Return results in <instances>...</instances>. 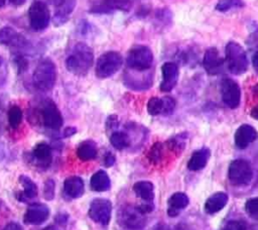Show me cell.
Wrapping results in <instances>:
<instances>
[{
  "mask_svg": "<svg viewBox=\"0 0 258 230\" xmlns=\"http://www.w3.org/2000/svg\"><path fill=\"white\" fill-rule=\"evenodd\" d=\"M247 45L250 49H257L258 50V25L256 24L252 31L250 32L248 39H247Z\"/></svg>",
  "mask_w": 258,
  "mask_h": 230,
  "instance_id": "74e56055",
  "label": "cell"
},
{
  "mask_svg": "<svg viewBox=\"0 0 258 230\" xmlns=\"http://www.w3.org/2000/svg\"><path fill=\"white\" fill-rule=\"evenodd\" d=\"M225 62L228 70L234 75H242L248 69V58L245 49L236 41H229L225 48Z\"/></svg>",
  "mask_w": 258,
  "mask_h": 230,
  "instance_id": "3957f363",
  "label": "cell"
},
{
  "mask_svg": "<svg viewBox=\"0 0 258 230\" xmlns=\"http://www.w3.org/2000/svg\"><path fill=\"white\" fill-rule=\"evenodd\" d=\"M49 217V209L46 205L41 203L30 204L24 214L23 221L29 225H40Z\"/></svg>",
  "mask_w": 258,
  "mask_h": 230,
  "instance_id": "4fadbf2b",
  "label": "cell"
},
{
  "mask_svg": "<svg viewBox=\"0 0 258 230\" xmlns=\"http://www.w3.org/2000/svg\"><path fill=\"white\" fill-rule=\"evenodd\" d=\"M252 65L254 70L256 71V73L258 74V50L253 54L252 56Z\"/></svg>",
  "mask_w": 258,
  "mask_h": 230,
  "instance_id": "f6af8a7d",
  "label": "cell"
},
{
  "mask_svg": "<svg viewBox=\"0 0 258 230\" xmlns=\"http://www.w3.org/2000/svg\"><path fill=\"white\" fill-rule=\"evenodd\" d=\"M221 95L224 104L231 108L236 109L240 105L241 90L237 82L230 78H224L221 82Z\"/></svg>",
  "mask_w": 258,
  "mask_h": 230,
  "instance_id": "8fae6325",
  "label": "cell"
},
{
  "mask_svg": "<svg viewBox=\"0 0 258 230\" xmlns=\"http://www.w3.org/2000/svg\"><path fill=\"white\" fill-rule=\"evenodd\" d=\"M77 156L83 160V161H88L96 158L98 154V147L95 141L93 140H85L82 141L77 149H76Z\"/></svg>",
  "mask_w": 258,
  "mask_h": 230,
  "instance_id": "cb8c5ba5",
  "label": "cell"
},
{
  "mask_svg": "<svg viewBox=\"0 0 258 230\" xmlns=\"http://www.w3.org/2000/svg\"><path fill=\"white\" fill-rule=\"evenodd\" d=\"M76 132H77V128L73 127V126H70V127H67L63 130V136L64 137H70V136L74 135Z\"/></svg>",
  "mask_w": 258,
  "mask_h": 230,
  "instance_id": "7bdbcfd3",
  "label": "cell"
},
{
  "mask_svg": "<svg viewBox=\"0 0 258 230\" xmlns=\"http://www.w3.org/2000/svg\"><path fill=\"white\" fill-rule=\"evenodd\" d=\"M54 189H55L54 181L51 179L46 180V182L43 185V196L46 200L49 201L54 198Z\"/></svg>",
  "mask_w": 258,
  "mask_h": 230,
  "instance_id": "e575fe53",
  "label": "cell"
},
{
  "mask_svg": "<svg viewBox=\"0 0 258 230\" xmlns=\"http://www.w3.org/2000/svg\"><path fill=\"white\" fill-rule=\"evenodd\" d=\"M228 203V195L224 192H218L210 196L205 203V211L208 214H215L221 211Z\"/></svg>",
  "mask_w": 258,
  "mask_h": 230,
  "instance_id": "7402d4cb",
  "label": "cell"
},
{
  "mask_svg": "<svg viewBox=\"0 0 258 230\" xmlns=\"http://www.w3.org/2000/svg\"><path fill=\"white\" fill-rule=\"evenodd\" d=\"M175 230H195L191 226L185 223H179L175 226Z\"/></svg>",
  "mask_w": 258,
  "mask_h": 230,
  "instance_id": "ee69618b",
  "label": "cell"
},
{
  "mask_svg": "<svg viewBox=\"0 0 258 230\" xmlns=\"http://www.w3.org/2000/svg\"><path fill=\"white\" fill-rule=\"evenodd\" d=\"M7 117H8V123L10 127L15 129L20 125L22 121V110L20 109V107L13 105L9 108Z\"/></svg>",
  "mask_w": 258,
  "mask_h": 230,
  "instance_id": "f1b7e54d",
  "label": "cell"
},
{
  "mask_svg": "<svg viewBox=\"0 0 258 230\" xmlns=\"http://www.w3.org/2000/svg\"><path fill=\"white\" fill-rule=\"evenodd\" d=\"M162 81L160 83V91L170 92L176 85L178 80V67L173 62H165L161 66Z\"/></svg>",
  "mask_w": 258,
  "mask_h": 230,
  "instance_id": "9a60e30c",
  "label": "cell"
},
{
  "mask_svg": "<svg viewBox=\"0 0 258 230\" xmlns=\"http://www.w3.org/2000/svg\"><path fill=\"white\" fill-rule=\"evenodd\" d=\"M110 142L114 148L122 150L130 145L131 139L129 135L123 131H114L110 135Z\"/></svg>",
  "mask_w": 258,
  "mask_h": 230,
  "instance_id": "4316f807",
  "label": "cell"
},
{
  "mask_svg": "<svg viewBox=\"0 0 258 230\" xmlns=\"http://www.w3.org/2000/svg\"><path fill=\"white\" fill-rule=\"evenodd\" d=\"M19 184L23 188L22 192L17 196V199L19 201L27 202V201L34 199L37 196V194H38L37 186L29 177H27L25 175H21L19 177Z\"/></svg>",
  "mask_w": 258,
  "mask_h": 230,
  "instance_id": "44dd1931",
  "label": "cell"
},
{
  "mask_svg": "<svg viewBox=\"0 0 258 230\" xmlns=\"http://www.w3.org/2000/svg\"><path fill=\"white\" fill-rule=\"evenodd\" d=\"M123 64L120 52L115 50L106 51L99 56L96 63V75L100 79H107L116 74Z\"/></svg>",
  "mask_w": 258,
  "mask_h": 230,
  "instance_id": "8992f818",
  "label": "cell"
},
{
  "mask_svg": "<svg viewBox=\"0 0 258 230\" xmlns=\"http://www.w3.org/2000/svg\"><path fill=\"white\" fill-rule=\"evenodd\" d=\"M210 155H211L210 149L206 147L196 150L191 154L189 160L187 161V168L192 171H197L204 168L209 160Z\"/></svg>",
  "mask_w": 258,
  "mask_h": 230,
  "instance_id": "603a6c76",
  "label": "cell"
},
{
  "mask_svg": "<svg viewBox=\"0 0 258 230\" xmlns=\"http://www.w3.org/2000/svg\"><path fill=\"white\" fill-rule=\"evenodd\" d=\"M153 63V53L152 50L142 44L134 45L132 46L126 58V64L127 66L138 72H144L151 68Z\"/></svg>",
  "mask_w": 258,
  "mask_h": 230,
  "instance_id": "5b68a950",
  "label": "cell"
},
{
  "mask_svg": "<svg viewBox=\"0 0 258 230\" xmlns=\"http://www.w3.org/2000/svg\"><path fill=\"white\" fill-rule=\"evenodd\" d=\"M5 3H6V0H0V8L3 7L5 5Z\"/></svg>",
  "mask_w": 258,
  "mask_h": 230,
  "instance_id": "f907efd6",
  "label": "cell"
},
{
  "mask_svg": "<svg viewBox=\"0 0 258 230\" xmlns=\"http://www.w3.org/2000/svg\"><path fill=\"white\" fill-rule=\"evenodd\" d=\"M163 101V111L162 115H170L175 108V100L170 96L162 97Z\"/></svg>",
  "mask_w": 258,
  "mask_h": 230,
  "instance_id": "d590c367",
  "label": "cell"
},
{
  "mask_svg": "<svg viewBox=\"0 0 258 230\" xmlns=\"http://www.w3.org/2000/svg\"><path fill=\"white\" fill-rule=\"evenodd\" d=\"M32 158L36 165L41 167H47L52 160L51 147L45 142L37 143L32 149Z\"/></svg>",
  "mask_w": 258,
  "mask_h": 230,
  "instance_id": "e0dca14e",
  "label": "cell"
},
{
  "mask_svg": "<svg viewBox=\"0 0 258 230\" xmlns=\"http://www.w3.org/2000/svg\"><path fill=\"white\" fill-rule=\"evenodd\" d=\"M2 230H23V228L21 227L20 224L16 222H10Z\"/></svg>",
  "mask_w": 258,
  "mask_h": 230,
  "instance_id": "b9f144b4",
  "label": "cell"
},
{
  "mask_svg": "<svg viewBox=\"0 0 258 230\" xmlns=\"http://www.w3.org/2000/svg\"><path fill=\"white\" fill-rule=\"evenodd\" d=\"M26 0H9V2L13 5H16V6H19V5H22L25 3Z\"/></svg>",
  "mask_w": 258,
  "mask_h": 230,
  "instance_id": "c3c4849f",
  "label": "cell"
},
{
  "mask_svg": "<svg viewBox=\"0 0 258 230\" xmlns=\"http://www.w3.org/2000/svg\"><path fill=\"white\" fill-rule=\"evenodd\" d=\"M28 18L33 30L40 31L45 29L50 21V12L47 5L39 0L34 1L28 9Z\"/></svg>",
  "mask_w": 258,
  "mask_h": 230,
  "instance_id": "9c48e42d",
  "label": "cell"
},
{
  "mask_svg": "<svg viewBox=\"0 0 258 230\" xmlns=\"http://www.w3.org/2000/svg\"><path fill=\"white\" fill-rule=\"evenodd\" d=\"M250 115H251V117H252V118H254V119L258 120V104H257V105H255V106L251 109V111H250Z\"/></svg>",
  "mask_w": 258,
  "mask_h": 230,
  "instance_id": "bcb514c9",
  "label": "cell"
},
{
  "mask_svg": "<svg viewBox=\"0 0 258 230\" xmlns=\"http://www.w3.org/2000/svg\"><path fill=\"white\" fill-rule=\"evenodd\" d=\"M63 192L71 199L81 198L85 192L84 181L77 176L67 178L63 183Z\"/></svg>",
  "mask_w": 258,
  "mask_h": 230,
  "instance_id": "d6986e66",
  "label": "cell"
},
{
  "mask_svg": "<svg viewBox=\"0 0 258 230\" xmlns=\"http://www.w3.org/2000/svg\"><path fill=\"white\" fill-rule=\"evenodd\" d=\"M93 49L85 42H78L67 56L64 65L70 73L76 76H85L93 66Z\"/></svg>",
  "mask_w": 258,
  "mask_h": 230,
  "instance_id": "6da1fadb",
  "label": "cell"
},
{
  "mask_svg": "<svg viewBox=\"0 0 258 230\" xmlns=\"http://www.w3.org/2000/svg\"><path fill=\"white\" fill-rule=\"evenodd\" d=\"M41 123L51 130H58L62 126V116L55 103L49 99L44 100L39 107Z\"/></svg>",
  "mask_w": 258,
  "mask_h": 230,
  "instance_id": "ba28073f",
  "label": "cell"
},
{
  "mask_svg": "<svg viewBox=\"0 0 258 230\" xmlns=\"http://www.w3.org/2000/svg\"><path fill=\"white\" fill-rule=\"evenodd\" d=\"M163 155V144L159 141L155 142L147 153V158L152 164H157L162 159Z\"/></svg>",
  "mask_w": 258,
  "mask_h": 230,
  "instance_id": "f546056e",
  "label": "cell"
},
{
  "mask_svg": "<svg viewBox=\"0 0 258 230\" xmlns=\"http://www.w3.org/2000/svg\"><path fill=\"white\" fill-rule=\"evenodd\" d=\"M252 92H253V95H254L255 97H258V84H256V85L253 86Z\"/></svg>",
  "mask_w": 258,
  "mask_h": 230,
  "instance_id": "681fc988",
  "label": "cell"
},
{
  "mask_svg": "<svg viewBox=\"0 0 258 230\" xmlns=\"http://www.w3.org/2000/svg\"><path fill=\"white\" fill-rule=\"evenodd\" d=\"M117 220L119 225L124 229L141 230L146 225L147 217L137 206L124 205L119 209Z\"/></svg>",
  "mask_w": 258,
  "mask_h": 230,
  "instance_id": "277c9868",
  "label": "cell"
},
{
  "mask_svg": "<svg viewBox=\"0 0 258 230\" xmlns=\"http://www.w3.org/2000/svg\"><path fill=\"white\" fill-rule=\"evenodd\" d=\"M153 230H171V229H170L169 226H167L166 224L159 223V224H157V225L153 228Z\"/></svg>",
  "mask_w": 258,
  "mask_h": 230,
  "instance_id": "7dc6e473",
  "label": "cell"
},
{
  "mask_svg": "<svg viewBox=\"0 0 258 230\" xmlns=\"http://www.w3.org/2000/svg\"><path fill=\"white\" fill-rule=\"evenodd\" d=\"M107 12H111L114 10L120 11H129L132 8V1L131 0H103L101 4Z\"/></svg>",
  "mask_w": 258,
  "mask_h": 230,
  "instance_id": "83f0119b",
  "label": "cell"
},
{
  "mask_svg": "<svg viewBox=\"0 0 258 230\" xmlns=\"http://www.w3.org/2000/svg\"><path fill=\"white\" fill-rule=\"evenodd\" d=\"M1 64H2V58H1V55H0V66H1Z\"/></svg>",
  "mask_w": 258,
  "mask_h": 230,
  "instance_id": "816d5d0a",
  "label": "cell"
},
{
  "mask_svg": "<svg viewBox=\"0 0 258 230\" xmlns=\"http://www.w3.org/2000/svg\"><path fill=\"white\" fill-rule=\"evenodd\" d=\"M257 138L255 128L249 124H242L238 127L234 135V141L238 148L244 149Z\"/></svg>",
  "mask_w": 258,
  "mask_h": 230,
  "instance_id": "2e32d148",
  "label": "cell"
},
{
  "mask_svg": "<svg viewBox=\"0 0 258 230\" xmlns=\"http://www.w3.org/2000/svg\"><path fill=\"white\" fill-rule=\"evenodd\" d=\"M50 5L54 7V13L52 16V22L55 26H60L64 24L71 13L74 11L77 0H47Z\"/></svg>",
  "mask_w": 258,
  "mask_h": 230,
  "instance_id": "7c38bea8",
  "label": "cell"
},
{
  "mask_svg": "<svg viewBox=\"0 0 258 230\" xmlns=\"http://www.w3.org/2000/svg\"><path fill=\"white\" fill-rule=\"evenodd\" d=\"M26 43V39L12 27L6 26L0 29V44L22 47Z\"/></svg>",
  "mask_w": 258,
  "mask_h": 230,
  "instance_id": "ac0fdd59",
  "label": "cell"
},
{
  "mask_svg": "<svg viewBox=\"0 0 258 230\" xmlns=\"http://www.w3.org/2000/svg\"><path fill=\"white\" fill-rule=\"evenodd\" d=\"M189 203L188 197L184 193H174L168 199V209L167 214L169 217H175L178 215L179 211L184 209Z\"/></svg>",
  "mask_w": 258,
  "mask_h": 230,
  "instance_id": "ffe728a7",
  "label": "cell"
},
{
  "mask_svg": "<svg viewBox=\"0 0 258 230\" xmlns=\"http://www.w3.org/2000/svg\"><path fill=\"white\" fill-rule=\"evenodd\" d=\"M134 193L147 203H151L154 199V187L149 181H139L133 185Z\"/></svg>",
  "mask_w": 258,
  "mask_h": 230,
  "instance_id": "d4e9b609",
  "label": "cell"
},
{
  "mask_svg": "<svg viewBox=\"0 0 258 230\" xmlns=\"http://www.w3.org/2000/svg\"><path fill=\"white\" fill-rule=\"evenodd\" d=\"M245 5L243 0H219L216 4V10L220 12H227L235 8H243Z\"/></svg>",
  "mask_w": 258,
  "mask_h": 230,
  "instance_id": "4dcf8cb0",
  "label": "cell"
},
{
  "mask_svg": "<svg viewBox=\"0 0 258 230\" xmlns=\"http://www.w3.org/2000/svg\"><path fill=\"white\" fill-rule=\"evenodd\" d=\"M253 177L251 164L248 160L238 158L233 160L228 169V178L236 186L248 185Z\"/></svg>",
  "mask_w": 258,
  "mask_h": 230,
  "instance_id": "52a82bcc",
  "label": "cell"
},
{
  "mask_svg": "<svg viewBox=\"0 0 258 230\" xmlns=\"http://www.w3.org/2000/svg\"><path fill=\"white\" fill-rule=\"evenodd\" d=\"M56 81V67L49 59H42L35 67L32 75L34 87L41 91H50Z\"/></svg>",
  "mask_w": 258,
  "mask_h": 230,
  "instance_id": "7a4b0ae2",
  "label": "cell"
},
{
  "mask_svg": "<svg viewBox=\"0 0 258 230\" xmlns=\"http://www.w3.org/2000/svg\"><path fill=\"white\" fill-rule=\"evenodd\" d=\"M118 126V118L116 115H111L107 118V127L109 129L116 128Z\"/></svg>",
  "mask_w": 258,
  "mask_h": 230,
  "instance_id": "60d3db41",
  "label": "cell"
},
{
  "mask_svg": "<svg viewBox=\"0 0 258 230\" xmlns=\"http://www.w3.org/2000/svg\"><path fill=\"white\" fill-rule=\"evenodd\" d=\"M185 133L175 135L167 141V145L171 150H181L185 145Z\"/></svg>",
  "mask_w": 258,
  "mask_h": 230,
  "instance_id": "d6a6232c",
  "label": "cell"
},
{
  "mask_svg": "<svg viewBox=\"0 0 258 230\" xmlns=\"http://www.w3.org/2000/svg\"><path fill=\"white\" fill-rule=\"evenodd\" d=\"M223 230H247V224L242 220H230L225 224Z\"/></svg>",
  "mask_w": 258,
  "mask_h": 230,
  "instance_id": "8d00e7d4",
  "label": "cell"
},
{
  "mask_svg": "<svg viewBox=\"0 0 258 230\" xmlns=\"http://www.w3.org/2000/svg\"><path fill=\"white\" fill-rule=\"evenodd\" d=\"M89 217L96 223L101 225H108L111 220L112 203L104 198L94 199L89 207Z\"/></svg>",
  "mask_w": 258,
  "mask_h": 230,
  "instance_id": "30bf717a",
  "label": "cell"
},
{
  "mask_svg": "<svg viewBox=\"0 0 258 230\" xmlns=\"http://www.w3.org/2000/svg\"><path fill=\"white\" fill-rule=\"evenodd\" d=\"M114 163H115V156H114V154L112 152H110V151L106 152V154L104 155V164L109 167V166H112Z\"/></svg>",
  "mask_w": 258,
  "mask_h": 230,
  "instance_id": "ab89813d",
  "label": "cell"
},
{
  "mask_svg": "<svg viewBox=\"0 0 258 230\" xmlns=\"http://www.w3.org/2000/svg\"><path fill=\"white\" fill-rule=\"evenodd\" d=\"M163 111V101L162 98L158 97H152L147 102V112L152 115H160Z\"/></svg>",
  "mask_w": 258,
  "mask_h": 230,
  "instance_id": "1f68e13d",
  "label": "cell"
},
{
  "mask_svg": "<svg viewBox=\"0 0 258 230\" xmlns=\"http://www.w3.org/2000/svg\"><path fill=\"white\" fill-rule=\"evenodd\" d=\"M203 67L209 75L215 76L223 71L225 60L220 55L216 47H209L203 56Z\"/></svg>",
  "mask_w": 258,
  "mask_h": 230,
  "instance_id": "5bb4252c",
  "label": "cell"
},
{
  "mask_svg": "<svg viewBox=\"0 0 258 230\" xmlns=\"http://www.w3.org/2000/svg\"><path fill=\"white\" fill-rule=\"evenodd\" d=\"M14 64L16 66L17 71H18L19 74L25 72L27 67H28V61L25 59V56H23L21 54H17L14 58Z\"/></svg>",
  "mask_w": 258,
  "mask_h": 230,
  "instance_id": "f35d334b",
  "label": "cell"
},
{
  "mask_svg": "<svg viewBox=\"0 0 258 230\" xmlns=\"http://www.w3.org/2000/svg\"><path fill=\"white\" fill-rule=\"evenodd\" d=\"M245 210L251 218L258 221V197L249 199L245 204Z\"/></svg>",
  "mask_w": 258,
  "mask_h": 230,
  "instance_id": "836d02e7",
  "label": "cell"
},
{
  "mask_svg": "<svg viewBox=\"0 0 258 230\" xmlns=\"http://www.w3.org/2000/svg\"><path fill=\"white\" fill-rule=\"evenodd\" d=\"M91 189L95 192H105L110 189L111 181L108 174L105 170H98L92 177L90 181Z\"/></svg>",
  "mask_w": 258,
  "mask_h": 230,
  "instance_id": "484cf974",
  "label": "cell"
}]
</instances>
